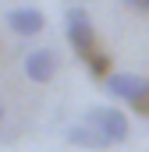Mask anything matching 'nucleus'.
<instances>
[{"label": "nucleus", "mask_w": 149, "mask_h": 152, "mask_svg": "<svg viewBox=\"0 0 149 152\" xmlns=\"http://www.w3.org/2000/svg\"><path fill=\"white\" fill-rule=\"evenodd\" d=\"M135 110H139L142 117H149V92L142 96V99H139V103H135Z\"/></svg>", "instance_id": "0eeeda50"}, {"label": "nucleus", "mask_w": 149, "mask_h": 152, "mask_svg": "<svg viewBox=\"0 0 149 152\" xmlns=\"http://www.w3.org/2000/svg\"><path fill=\"white\" fill-rule=\"evenodd\" d=\"M107 92H110L114 99H124V103H139L142 96L149 92V81L139 75H107V85H103Z\"/></svg>", "instance_id": "7ed1b4c3"}, {"label": "nucleus", "mask_w": 149, "mask_h": 152, "mask_svg": "<svg viewBox=\"0 0 149 152\" xmlns=\"http://www.w3.org/2000/svg\"><path fill=\"white\" fill-rule=\"evenodd\" d=\"M7 28L14 36H39L46 28V18H43V11H36V7H11L7 11Z\"/></svg>", "instance_id": "39448f33"}, {"label": "nucleus", "mask_w": 149, "mask_h": 152, "mask_svg": "<svg viewBox=\"0 0 149 152\" xmlns=\"http://www.w3.org/2000/svg\"><path fill=\"white\" fill-rule=\"evenodd\" d=\"M85 124H92L96 131H103L110 145H117V142L128 138V117L121 113L117 106H92L89 117H85Z\"/></svg>", "instance_id": "f03ea898"}, {"label": "nucleus", "mask_w": 149, "mask_h": 152, "mask_svg": "<svg viewBox=\"0 0 149 152\" xmlns=\"http://www.w3.org/2000/svg\"><path fill=\"white\" fill-rule=\"evenodd\" d=\"M57 67H60V60H57L53 50H32L25 57V75H29V81H36V85H46L50 78L57 75Z\"/></svg>", "instance_id": "20e7f679"}, {"label": "nucleus", "mask_w": 149, "mask_h": 152, "mask_svg": "<svg viewBox=\"0 0 149 152\" xmlns=\"http://www.w3.org/2000/svg\"><path fill=\"white\" fill-rule=\"evenodd\" d=\"M4 120H7V113H4V106H0V127H4Z\"/></svg>", "instance_id": "6e6552de"}, {"label": "nucleus", "mask_w": 149, "mask_h": 152, "mask_svg": "<svg viewBox=\"0 0 149 152\" xmlns=\"http://www.w3.org/2000/svg\"><path fill=\"white\" fill-rule=\"evenodd\" d=\"M135 4H139V7H149V0H135Z\"/></svg>", "instance_id": "1a4fd4ad"}, {"label": "nucleus", "mask_w": 149, "mask_h": 152, "mask_svg": "<svg viewBox=\"0 0 149 152\" xmlns=\"http://www.w3.org/2000/svg\"><path fill=\"white\" fill-rule=\"evenodd\" d=\"M68 142L71 145H78V149H96V152H103L110 142H107V134L103 131H96L92 124H71L68 127Z\"/></svg>", "instance_id": "423d86ee"}, {"label": "nucleus", "mask_w": 149, "mask_h": 152, "mask_svg": "<svg viewBox=\"0 0 149 152\" xmlns=\"http://www.w3.org/2000/svg\"><path fill=\"white\" fill-rule=\"evenodd\" d=\"M64 36H68L71 50L85 64L96 57V28H92V18H89L85 7H68V14H64Z\"/></svg>", "instance_id": "f257e3e1"}]
</instances>
